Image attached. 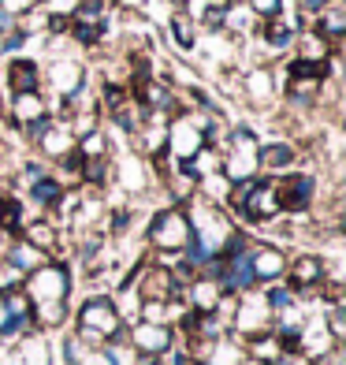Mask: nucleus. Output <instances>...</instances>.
<instances>
[{"instance_id": "9b49d317", "label": "nucleus", "mask_w": 346, "mask_h": 365, "mask_svg": "<svg viewBox=\"0 0 346 365\" xmlns=\"http://www.w3.org/2000/svg\"><path fill=\"white\" fill-rule=\"evenodd\" d=\"M250 269H253V279L257 287H268L276 279H283L287 272V250L276 242H250Z\"/></svg>"}, {"instance_id": "4468645a", "label": "nucleus", "mask_w": 346, "mask_h": 365, "mask_svg": "<svg viewBox=\"0 0 346 365\" xmlns=\"http://www.w3.org/2000/svg\"><path fill=\"white\" fill-rule=\"evenodd\" d=\"M30 145L38 149V157H41L45 164H56V160H63V157H68L71 149H75V135L68 130V123L53 115V120H48V123L38 130V138L30 142Z\"/></svg>"}, {"instance_id": "58836bf2", "label": "nucleus", "mask_w": 346, "mask_h": 365, "mask_svg": "<svg viewBox=\"0 0 346 365\" xmlns=\"http://www.w3.org/2000/svg\"><path fill=\"white\" fill-rule=\"evenodd\" d=\"M112 8H120V11H145L150 8V0H112Z\"/></svg>"}, {"instance_id": "7c9ffc66", "label": "nucleus", "mask_w": 346, "mask_h": 365, "mask_svg": "<svg viewBox=\"0 0 346 365\" xmlns=\"http://www.w3.org/2000/svg\"><path fill=\"white\" fill-rule=\"evenodd\" d=\"M227 190H231V182L224 179V172H212V175H205V179H197V197H201V202H209V205H220V209H224Z\"/></svg>"}, {"instance_id": "a878e982", "label": "nucleus", "mask_w": 346, "mask_h": 365, "mask_svg": "<svg viewBox=\"0 0 346 365\" xmlns=\"http://www.w3.org/2000/svg\"><path fill=\"white\" fill-rule=\"evenodd\" d=\"M0 261H4L8 269H15L19 276H26V272H34L38 264L45 261V254H41V250H34V246L23 242V239H11V246L4 250V257H0Z\"/></svg>"}, {"instance_id": "a19ab883", "label": "nucleus", "mask_w": 346, "mask_h": 365, "mask_svg": "<svg viewBox=\"0 0 346 365\" xmlns=\"http://www.w3.org/2000/svg\"><path fill=\"white\" fill-rule=\"evenodd\" d=\"M272 365H309V361H305L302 354H279Z\"/></svg>"}, {"instance_id": "37998d69", "label": "nucleus", "mask_w": 346, "mask_h": 365, "mask_svg": "<svg viewBox=\"0 0 346 365\" xmlns=\"http://www.w3.org/2000/svg\"><path fill=\"white\" fill-rule=\"evenodd\" d=\"M34 4H45V0H34Z\"/></svg>"}, {"instance_id": "72a5a7b5", "label": "nucleus", "mask_w": 346, "mask_h": 365, "mask_svg": "<svg viewBox=\"0 0 346 365\" xmlns=\"http://www.w3.org/2000/svg\"><path fill=\"white\" fill-rule=\"evenodd\" d=\"M320 313H324V324H327V331H332V339L342 346V339H346V306H327Z\"/></svg>"}, {"instance_id": "9d476101", "label": "nucleus", "mask_w": 346, "mask_h": 365, "mask_svg": "<svg viewBox=\"0 0 346 365\" xmlns=\"http://www.w3.org/2000/svg\"><path fill=\"white\" fill-rule=\"evenodd\" d=\"M127 339L135 346V354H153V358H164L179 343L172 324H153V321H130Z\"/></svg>"}, {"instance_id": "4be33fe9", "label": "nucleus", "mask_w": 346, "mask_h": 365, "mask_svg": "<svg viewBox=\"0 0 346 365\" xmlns=\"http://www.w3.org/2000/svg\"><path fill=\"white\" fill-rule=\"evenodd\" d=\"M164 30H168V38H172V45L179 48V53H194V48H197V38H201L197 23L190 19L183 8H175L168 19H164Z\"/></svg>"}, {"instance_id": "cd10ccee", "label": "nucleus", "mask_w": 346, "mask_h": 365, "mask_svg": "<svg viewBox=\"0 0 346 365\" xmlns=\"http://www.w3.org/2000/svg\"><path fill=\"white\" fill-rule=\"evenodd\" d=\"M30 317H34V328L56 331L71 321V302H41V306L30 309Z\"/></svg>"}, {"instance_id": "dca6fc26", "label": "nucleus", "mask_w": 346, "mask_h": 365, "mask_svg": "<svg viewBox=\"0 0 346 365\" xmlns=\"http://www.w3.org/2000/svg\"><path fill=\"white\" fill-rule=\"evenodd\" d=\"M4 90H8V97L41 90V63L34 56H26V53L8 56V63H4Z\"/></svg>"}, {"instance_id": "79ce46f5", "label": "nucleus", "mask_w": 346, "mask_h": 365, "mask_svg": "<svg viewBox=\"0 0 346 365\" xmlns=\"http://www.w3.org/2000/svg\"><path fill=\"white\" fill-rule=\"evenodd\" d=\"M238 365H265V361H257V358H250V354H242V361Z\"/></svg>"}, {"instance_id": "6e6552de", "label": "nucleus", "mask_w": 346, "mask_h": 365, "mask_svg": "<svg viewBox=\"0 0 346 365\" xmlns=\"http://www.w3.org/2000/svg\"><path fill=\"white\" fill-rule=\"evenodd\" d=\"M238 93L246 97L250 108H272L276 97H279V71L268 68V63H253V68L242 71Z\"/></svg>"}, {"instance_id": "0eeeda50", "label": "nucleus", "mask_w": 346, "mask_h": 365, "mask_svg": "<svg viewBox=\"0 0 346 365\" xmlns=\"http://www.w3.org/2000/svg\"><path fill=\"white\" fill-rule=\"evenodd\" d=\"M268 328H272V309H268V302H265V291L253 287V291L238 294L235 317H231V336L242 343V339L257 336V331H268Z\"/></svg>"}, {"instance_id": "f8f14e48", "label": "nucleus", "mask_w": 346, "mask_h": 365, "mask_svg": "<svg viewBox=\"0 0 346 365\" xmlns=\"http://www.w3.org/2000/svg\"><path fill=\"white\" fill-rule=\"evenodd\" d=\"M298 34L302 30L294 26V19L283 11V15H276V19H261L257 23V30H253V38L268 48L272 56H287V53H294V41H298Z\"/></svg>"}, {"instance_id": "2eb2a0df", "label": "nucleus", "mask_w": 346, "mask_h": 365, "mask_svg": "<svg viewBox=\"0 0 346 365\" xmlns=\"http://www.w3.org/2000/svg\"><path fill=\"white\" fill-rule=\"evenodd\" d=\"M48 97H45V90H34V93H11L8 97V123L11 127H19V130H26V127H34V123H41V120H48Z\"/></svg>"}, {"instance_id": "b1692460", "label": "nucleus", "mask_w": 346, "mask_h": 365, "mask_svg": "<svg viewBox=\"0 0 346 365\" xmlns=\"http://www.w3.org/2000/svg\"><path fill=\"white\" fill-rule=\"evenodd\" d=\"M220 172H224V179L235 187V182H250V179H257L261 175V168H257V153H235V149H220Z\"/></svg>"}, {"instance_id": "a211bd4d", "label": "nucleus", "mask_w": 346, "mask_h": 365, "mask_svg": "<svg viewBox=\"0 0 346 365\" xmlns=\"http://www.w3.org/2000/svg\"><path fill=\"white\" fill-rule=\"evenodd\" d=\"M305 30H313V34L324 38L332 48H339V45H342V38H346V8H342V0L327 4L320 15H313Z\"/></svg>"}, {"instance_id": "ea45409f", "label": "nucleus", "mask_w": 346, "mask_h": 365, "mask_svg": "<svg viewBox=\"0 0 346 365\" xmlns=\"http://www.w3.org/2000/svg\"><path fill=\"white\" fill-rule=\"evenodd\" d=\"M78 365H112L108 358H105V351H101V346H93V351H86V354H82V361Z\"/></svg>"}, {"instance_id": "412c9836", "label": "nucleus", "mask_w": 346, "mask_h": 365, "mask_svg": "<svg viewBox=\"0 0 346 365\" xmlns=\"http://www.w3.org/2000/svg\"><path fill=\"white\" fill-rule=\"evenodd\" d=\"M63 194H68V187L48 172V175H41L38 182H30V187H26V202L34 205L41 217H48V212H56V205L63 202Z\"/></svg>"}, {"instance_id": "f257e3e1", "label": "nucleus", "mask_w": 346, "mask_h": 365, "mask_svg": "<svg viewBox=\"0 0 346 365\" xmlns=\"http://www.w3.org/2000/svg\"><path fill=\"white\" fill-rule=\"evenodd\" d=\"M71 321H75V336L86 343L90 351H93V346H101L105 339L120 336V331L127 328L123 317H120V309H115V302H112V294L82 298V306L71 309Z\"/></svg>"}, {"instance_id": "f3484780", "label": "nucleus", "mask_w": 346, "mask_h": 365, "mask_svg": "<svg viewBox=\"0 0 346 365\" xmlns=\"http://www.w3.org/2000/svg\"><path fill=\"white\" fill-rule=\"evenodd\" d=\"M19 239L30 242L34 250H41L45 257H60L63 254V235H60V224H53L48 217H34V220H26L23 231H19ZM63 261V257H60Z\"/></svg>"}, {"instance_id": "423d86ee", "label": "nucleus", "mask_w": 346, "mask_h": 365, "mask_svg": "<svg viewBox=\"0 0 346 365\" xmlns=\"http://www.w3.org/2000/svg\"><path fill=\"white\" fill-rule=\"evenodd\" d=\"M45 86L53 93V101H68V97L90 86V71L78 56H53L41 68V90Z\"/></svg>"}, {"instance_id": "39448f33", "label": "nucleus", "mask_w": 346, "mask_h": 365, "mask_svg": "<svg viewBox=\"0 0 346 365\" xmlns=\"http://www.w3.org/2000/svg\"><path fill=\"white\" fill-rule=\"evenodd\" d=\"M276 194H279V209L287 217H305L317 205V194H320V179L313 172L302 168H290L283 175H276Z\"/></svg>"}, {"instance_id": "7ed1b4c3", "label": "nucleus", "mask_w": 346, "mask_h": 365, "mask_svg": "<svg viewBox=\"0 0 346 365\" xmlns=\"http://www.w3.org/2000/svg\"><path fill=\"white\" fill-rule=\"evenodd\" d=\"M145 242L153 254H183L190 242V220L183 205H160L145 224Z\"/></svg>"}, {"instance_id": "f704fd0d", "label": "nucleus", "mask_w": 346, "mask_h": 365, "mask_svg": "<svg viewBox=\"0 0 346 365\" xmlns=\"http://www.w3.org/2000/svg\"><path fill=\"white\" fill-rule=\"evenodd\" d=\"M246 8H250L257 19H276V15L287 11V0H246Z\"/></svg>"}, {"instance_id": "2f4dec72", "label": "nucleus", "mask_w": 346, "mask_h": 365, "mask_svg": "<svg viewBox=\"0 0 346 365\" xmlns=\"http://www.w3.org/2000/svg\"><path fill=\"white\" fill-rule=\"evenodd\" d=\"M101 351H105V358H108L112 365H135V361H138L135 346H130V339H127V328L120 331V336L105 339V343H101Z\"/></svg>"}, {"instance_id": "e433bc0d", "label": "nucleus", "mask_w": 346, "mask_h": 365, "mask_svg": "<svg viewBox=\"0 0 346 365\" xmlns=\"http://www.w3.org/2000/svg\"><path fill=\"white\" fill-rule=\"evenodd\" d=\"M45 15H63V19H71L75 8H78V0H45Z\"/></svg>"}, {"instance_id": "6ab92c4d", "label": "nucleus", "mask_w": 346, "mask_h": 365, "mask_svg": "<svg viewBox=\"0 0 346 365\" xmlns=\"http://www.w3.org/2000/svg\"><path fill=\"white\" fill-rule=\"evenodd\" d=\"M220 298H224L220 284L209 279V276H194V279H187V287H183V302L194 313H212L220 306Z\"/></svg>"}, {"instance_id": "1a4fd4ad", "label": "nucleus", "mask_w": 346, "mask_h": 365, "mask_svg": "<svg viewBox=\"0 0 346 365\" xmlns=\"http://www.w3.org/2000/svg\"><path fill=\"white\" fill-rule=\"evenodd\" d=\"M201 145H209V142H205V135H201V127H197L194 112L172 115V120H168V157H172L175 164H183V160H190Z\"/></svg>"}, {"instance_id": "4c0bfd02", "label": "nucleus", "mask_w": 346, "mask_h": 365, "mask_svg": "<svg viewBox=\"0 0 346 365\" xmlns=\"http://www.w3.org/2000/svg\"><path fill=\"white\" fill-rule=\"evenodd\" d=\"M0 8H4L11 19H23V15H26V11H34L38 4H34V0H0Z\"/></svg>"}, {"instance_id": "c9c22d12", "label": "nucleus", "mask_w": 346, "mask_h": 365, "mask_svg": "<svg viewBox=\"0 0 346 365\" xmlns=\"http://www.w3.org/2000/svg\"><path fill=\"white\" fill-rule=\"evenodd\" d=\"M86 351H90V346H86V343H82V339L75 336V331H71V336L63 339V365H78Z\"/></svg>"}, {"instance_id": "c756f323", "label": "nucleus", "mask_w": 346, "mask_h": 365, "mask_svg": "<svg viewBox=\"0 0 346 365\" xmlns=\"http://www.w3.org/2000/svg\"><path fill=\"white\" fill-rule=\"evenodd\" d=\"M75 153H78L82 160H93V157H112L108 130H105V127H97V130H90V135H82V138L75 142Z\"/></svg>"}, {"instance_id": "20e7f679", "label": "nucleus", "mask_w": 346, "mask_h": 365, "mask_svg": "<svg viewBox=\"0 0 346 365\" xmlns=\"http://www.w3.org/2000/svg\"><path fill=\"white\" fill-rule=\"evenodd\" d=\"M324 279H327V257H324V254H309V250H302V254L287 257L283 284H287L294 294H298V306L317 302V291H320Z\"/></svg>"}, {"instance_id": "bb28decb", "label": "nucleus", "mask_w": 346, "mask_h": 365, "mask_svg": "<svg viewBox=\"0 0 346 365\" xmlns=\"http://www.w3.org/2000/svg\"><path fill=\"white\" fill-rule=\"evenodd\" d=\"M23 224H26V202H23L19 194L8 190L4 197H0V231L11 235V239H19Z\"/></svg>"}, {"instance_id": "c03bdc74", "label": "nucleus", "mask_w": 346, "mask_h": 365, "mask_svg": "<svg viewBox=\"0 0 346 365\" xmlns=\"http://www.w3.org/2000/svg\"><path fill=\"white\" fill-rule=\"evenodd\" d=\"M160 365H164V358H160Z\"/></svg>"}, {"instance_id": "473e14b6", "label": "nucleus", "mask_w": 346, "mask_h": 365, "mask_svg": "<svg viewBox=\"0 0 346 365\" xmlns=\"http://www.w3.org/2000/svg\"><path fill=\"white\" fill-rule=\"evenodd\" d=\"M261 291H265V302L272 309V317H276V313H283V309H290V306H298V294H294L283 279H276V284L261 287Z\"/></svg>"}, {"instance_id": "393cba45", "label": "nucleus", "mask_w": 346, "mask_h": 365, "mask_svg": "<svg viewBox=\"0 0 346 365\" xmlns=\"http://www.w3.org/2000/svg\"><path fill=\"white\" fill-rule=\"evenodd\" d=\"M115 172H120L115 179H120V187H123L127 194H142L145 187H150V164H145L138 153L115 160Z\"/></svg>"}, {"instance_id": "c85d7f7f", "label": "nucleus", "mask_w": 346, "mask_h": 365, "mask_svg": "<svg viewBox=\"0 0 346 365\" xmlns=\"http://www.w3.org/2000/svg\"><path fill=\"white\" fill-rule=\"evenodd\" d=\"M242 351L250 354V358H257V361H265V365H272L279 354H283V346H279V339H276V331L268 328V331H257V336H250V339H242Z\"/></svg>"}, {"instance_id": "aec40b11", "label": "nucleus", "mask_w": 346, "mask_h": 365, "mask_svg": "<svg viewBox=\"0 0 346 365\" xmlns=\"http://www.w3.org/2000/svg\"><path fill=\"white\" fill-rule=\"evenodd\" d=\"M15 351H19V365H56L53 339H48V331H41V328L26 331L23 339H15Z\"/></svg>"}, {"instance_id": "5701e85b", "label": "nucleus", "mask_w": 346, "mask_h": 365, "mask_svg": "<svg viewBox=\"0 0 346 365\" xmlns=\"http://www.w3.org/2000/svg\"><path fill=\"white\" fill-rule=\"evenodd\" d=\"M257 23L261 19L246 8V0H227V4H224V23H220L224 34H231V38H253Z\"/></svg>"}, {"instance_id": "f03ea898", "label": "nucleus", "mask_w": 346, "mask_h": 365, "mask_svg": "<svg viewBox=\"0 0 346 365\" xmlns=\"http://www.w3.org/2000/svg\"><path fill=\"white\" fill-rule=\"evenodd\" d=\"M71 264L60 261V257H45L34 272L23 276V291L30 298V306H41V302H71Z\"/></svg>"}, {"instance_id": "ddd939ff", "label": "nucleus", "mask_w": 346, "mask_h": 365, "mask_svg": "<svg viewBox=\"0 0 346 365\" xmlns=\"http://www.w3.org/2000/svg\"><path fill=\"white\" fill-rule=\"evenodd\" d=\"M298 160H302V149L294 145L290 138H272V142H261L257 145V168L261 175H283L290 168H298Z\"/></svg>"}]
</instances>
